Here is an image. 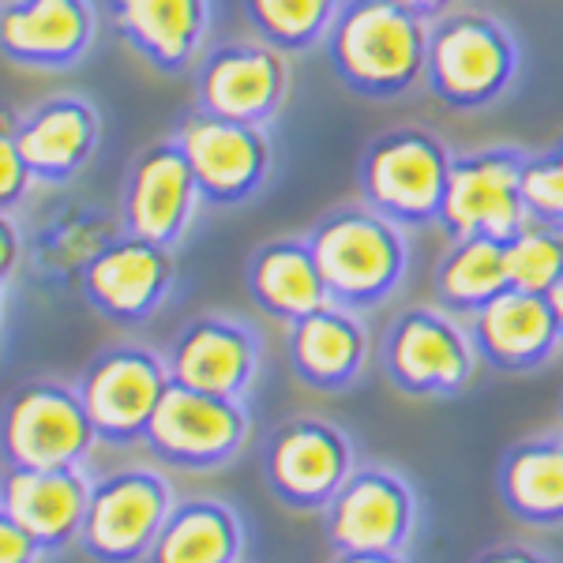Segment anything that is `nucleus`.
<instances>
[{
	"label": "nucleus",
	"mask_w": 563,
	"mask_h": 563,
	"mask_svg": "<svg viewBox=\"0 0 563 563\" xmlns=\"http://www.w3.org/2000/svg\"><path fill=\"white\" fill-rule=\"evenodd\" d=\"M395 4H402L406 12L421 15V20H440V15H448L451 8H455V0H395Z\"/></svg>",
	"instance_id": "36"
},
{
	"label": "nucleus",
	"mask_w": 563,
	"mask_h": 563,
	"mask_svg": "<svg viewBox=\"0 0 563 563\" xmlns=\"http://www.w3.org/2000/svg\"><path fill=\"white\" fill-rule=\"evenodd\" d=\"M174 488L154 470H117L90 488L84 549L98 563H140L151 556L162 526L174 515Z\"/></svg>",
	"instance_id": "6"
},
{
	"label": "nucleus",
	"mask_w": 563,
	"mask_h": 563,
	"mask_svg": "<svg viewBox=\"0 0 563 563\" xmlns=\"http://www.w3.org/2000/svg\"><path fill=\"white\" fill-rule=\"evenodd\" d=\"M519 76V45L485 12H448L429 23L424 84L451 109H488Z\"/></svg>",
	"instance_id": "3"
},
{
	"label": "nucleus",
	"mask_w": 563,
	"mask_h": 563,
	"mask_svg": "<svg viewBox=\"0 0 563 563\" xmlns=\"http://www.w3.org/2000/svg\"><path fill=\"white\" fill-rule=\"evenodd\" d=\"M368 357V331L353 308L327 305L289 323V361L316 390H342L361 376Z\"/></svg>",
	"instance_id": "23"
},
{
	"label": "nucleus",
	"mask_w": 563,
	"mask_h": 563,
	"mask_svg": "<svg viewBox=\"0 0 563 563\" xmlns=\"http://www.w3.org/2000/svg\"><path fill=\"white\" fill-rule=\"evenodd\" d=\"M4 124H12L34 180H45V185H60L71 174H79L102 135L98 109L79 95L49 98L23 117H15V109L4 106Z\"/></svg>",
	"instance_id": "19"
},
{
	"label": "nucleus",
	"mask_w": 563,
	"mask_h": 563,
	"mask_svg": "<svg viewBox=\"0 0 563 563\" xmlns=\"http://www.w3.org/2000/svg\"><path fill=\"white\" fill-rule=\"evenodd\" d=\"M95 42L90 0H4L0 49L26 68H68Z\"/></svg>",
	"instance_id": "21"
},
{
	"label": "nucleus",
	"mask_w": 563,
	"mask_h": 563,
	"mask_svg": "<svg viewBox=\"0 0 563 563\" xmlns=\"http://www.w3.org/2000/svg\"><path fill=\"white\" fill-rule=\"evenodd\" d=\"M169 384H174L169 361L143 346H117L90 361L79 379V395H84V406L98 429V440H143Z\"/></svg>",
	"instance_id": "10"
},
{
	"label": "nucleus",
	"mask_w": 563,
	"mask_h": 563,
	"mask_svg": "<svg viewBox=\"0 0 563 563\" xmlns=\"http://www.w3.org/2000/svg\"><path fill=\"white\" fill-rule=\"evenodd\" d=\"M45 556V549L23 526H15L12 519H0V563H38Z\"/></svg>",
	"instance_id": "33"
},
{
	"label": "nucleus",
	"mask_w": 563,
	"mask_h": 563,
	"mask_svg": "<svg viewBox=\"0 0 563 563\" xmlns=\"http://www.w3.org/2000/svg\"><path fill=\"white\" fill-rule=\"evenodd\" d=\"M241 549V519L222 499H177L147 563H238Z\"/></svg>",
	"instance_id": "25"
},
{
	"label": "nucleus",
	"mask_w": 563,
	"mask_h": 563,
	"mask_svg": "<svg viewBox=\"0 0 563 563\" xmlns=\"http://www.w3.org/2000/svg\"><path fill=\"white\" fill-rule=\"evenodd\" d=\"M499 496L533 526L563 522V435H538L507 451L499 466Z\"/></svg>",
	"instance_id": "26"
},
{
	"label": "nucleus",
	"mask_w": 563,
	"mask_h": 563,
	"mask_svg": "<svg viewBox=\"0 0 563 563\" xmlns=\"http://www.w3.org/2000/svg\"><path fill=\"white\" fill-rule=\"evenodd\" d=\"M323 45L334 76L353 95L387 102L424 79L429 20L395 0H350Z\"/></svg>",
	"instance_id": "1"
},
{
	"label": "nucleus",
	"mask_w": 563,
	"mask_h": 563,
	"mask_svg": "<svg viewBox=\"0 0 563 563\" xmlns=\"http://www.w3.org/2000/svg\"><path fill=\"white\" fill-rule=\"evenodd\" d=\"M522 199L533 222L563 230V140L541 154H526Z\"/></svg>",
	"instance_id": "31"
},
{
	"label": "nucleus",
	"mask_w": 563,
	"mask_h": 563,
	"mask_svg": "<svg viewBox=\"0 0 563 563\" xmlns=\"http://www.w3.org/2000/svg\"><path fill=\"white\" fill-rule=\"evenodd\" d=\"M560 413H563V406H560Z\"/></svg>",
	"instance_id": "39"
},
{
	"label": "nucleus",
	"mask_w": 563,
	"mask_h": 563,
	"mask_svg": "<svg viewBox=\"0 0 563 563\" xmlns=\"http://www.w3.org/2000/svg\"><path fill=\"white\" fill-rule=\"evenodd\" d=\"M353 470L357 466H353L350 435L334 429L331 421H316V417L278 424L267 440V455H263V477H267L271 493L282 504L305 507V511L312 507L323 511Z\"/></svg>",
	"instance_id": "12"
},
{
	"label": "nucleus",
	"mask_w": 563,
	"mask_h": 563,
	"mask_svg": "<svg viewBox=\"0 0 563 563\" xmlns=\"http://www.w3.org/2000/svg\"><path fill=\"white\" fill-rule=\"evenodd\" d=\"M387 376L390 384L417 398L459 395L474 379L481 353L474 334L462 331L448 312L410 308L390 323L387 334Z\"/></svg>",
	"instance_id": "9"
},
{
	"label": "nucleus",
	"mask_w": 563,
	"mask_h": 563,
	"mask_svg": "<svg viewBox=\"0 0 563 563\" xmlns=\"http://www.w3.org/2000/svg\"><path fill=\"white\" fill-rule=\"evenodd\" d=\"M507 286L526 294H549L563 275V230L544 222H526L504 241Z\"/></svg>",
	"instance_id": "30"
},
{
	"label": "nucleus",
	"mask_w": 563,
	"mask_h": 563,
	"mask_svg": "<svg viewBox=\"0 0 563 563\" xmlns=\"http://www.w3.org/2000/svg\"><path fill=\"white\" fill-rule=\"evenodd\" d=\"M196 90L199 109H207V113L267 129L289 95L286 53L271 42L218 45L199 65Z\"/></svg>",
	"instance_id": "14"
},
{
	"label": "nucleus",
	"mask_w": 563,
	"mask_h": 563,
	"mask_svg": "<svg viewBox=\"0 0 563 563\" xmlns=\"http://www.w3.org/2000/svg\"><path fill=\"white\" fill-rule=\"evenodd\" d=\"M249 294L275 320L297 323L334 305L316 252L308 241H271L249 263Z\"/></svg>",
	"instance_id": "24"
},
{
	"label": "nucleus",
	"mask_w": 563,
	"mask_h": 563,
	"mask_svg": "<svg viewBox=\"0 0 563 563\" xmlns=\"http://www.w3.org/2000/svg\"><path fill=\"white\" fill-rule=\"evenodd\" d=\"M34 185V174L26 166L20 143H15V132L12 124L0 121V211L12 214V207L31 192Z\"/></svg>",
	"instance_id": "32"
},
{
	"label": "nucleus",
	"mask_w": 563,
	"mask_h": 563,
	"mask_svg": "<svg viewBox=\"0 0 563 563\" xmlns=\"http://www.w3.org/2000/svg\"><path fill=\"white\" fill-rule=\"evenodd\" d=\"M177 143L207 203L238 207L271 177V140L260 124H241L196 109L177 129Z\"/></svg>",
	"instance_id": "11"
},
{
	"label": "nucleus",
	"mask_w": 563,
	"mask_h": 563,
	"mask_svg": "<svg viewBox=\"0 0 563 563\" xmlns=\"http://www.w3.org/2000/svg\"><path fill=\"white\" fill-rule=\"evenodd\" d=\"M79 286L106 320L140 323L158 312L174 289V252L166 244L121 233L90 260Z\"/></svg>",
	"instance_id": "16"
},
{
	"label": "nucleus",
	"mask_w": 563,
	"mask_h": 563,
	"mask_svg": "<svg viewBox=\"0 0 563 563\" xmlns=\"http://www.w3.org/2000/svg\"><path fill=\"white\" fill-rule=\"evenodd\" d=\"M470 334L481 361L499 372H533L563 346L549 294H526L511 286L470 316Z\"/></svg>",
	"instance_id": "18"
},
{
	"label": "nucleus",
	"mask_w": 563,
	"mask_h": 563,
	"mask_svg": "<svg viewBox=\"0 0 563 563\" xmlns=\"http://www.w3.org/2000/svg\"><path fill=\"white\" fill-rule=\"evenodd\" d=\"M249 440V413L241 398L207 395V390L169 384L154 410L143 443L169 466L214 470L225 466Z\"/></svg>",
	"instance_id": "7"
},
{
	"label": "nucleus",
	"mask_w": 563,
	"mask_h": 563,
	"mask_svg": "<svg viewBox=\"0 0 563 563\" xmlns=\"http://www.w3.org/2000/svg\"><path fill=\"white\" fill-rule=\"evenodd\" d=\"M109 4L132 49L162 71L192 65L211 31V0H109Z\"/></svg>",
	"instance_id": "22"
},
{
	"label": "nucleus",
	"mask_w": 563,
	"mask_h": 563,
	"mask_svg": "<svg viewBox=\"0 0 563 563\" xmlns=\"http://www.w3.org/2000/svg\"><path fill=\"white\" fill-rule=\"evenodd\" d=\"M199 199L203 192H199V180L180 143H151L135 154L129 180H124L121 225L132 238L174 249L192 225Z\"/></svg>",
	"instance_id": "15"
},
{
	"label": "nucleus",
	"mask_w": 563,
	"mask_h": 563,
	"mask_svg": "<svg viewBox=\"0 0 563 563\" xmlns=\"http://www.w3.org/2000/svg\"><path fill=\"white\" fill-rule=\"evenodd\" d=\"M507 289V267H504V241L474 233L459 238L443 252L435 267V297L448 312L474 316L481 305H488L496 294Z\"/></svg>",
	"instance_id": "27"
},
{
	"label": "nucleus",
	"mask_w": 563,
	"mask_h": 563,
	"mask_svg": "<svg viewBox=\"0 0 563 563\" xmlns=\"http://www.w3.org/2000/svg\"><path fill=\"white\" fill-rule=\"evenodd\" d=\"M474 563H549V560L533 549H522V544H499V549L481 552Z\"/></svg>",
	"instance_id": "34"
},
{
	"label": "nucleus",
	"mask_w": 563,
	"mask_h": 563,
	"mask_svg": "<svg viewBox=\"0 0 563 563\" xmlns=\"http://www.w3.org/2000/svg\"><path fill=\"white\" fill-rule=\"evenodd\" d=\"M455 154L429 129L398 124L368 143L357 162V188L372 211L398 225L440 222Z\"/></svg>",
	"instance_id": "4"
},
{
	"label": "nucleus",
	"mask_w": 563,
	"mask_h": 563,
	"mask_svg": "<svg viewBox=\"0 0 563 563\" xmlns=\"http://www.w3.org/2000/svg\"><path fill=\"white\" fill-rule=\"evenodd\" d=\"M334 552H402L417 522L413 493L395 470L361 466L323 507Z\"/></svg>",
	"instance_id": "13"
},
{
	"label": "nucleus",
	"mask_w": 563,
	"mask_h": 563,
	"mask_svg": "<svg viewBox=\"0 0 563 563\" xmlns=\"http://www.w3.org/2000/svg\"><path fill=\"white\" fill-rule=\"evenodd\" d=\"M121 233L124 225H117L102 211H60L42 225L38 241H34V260L45 275L84 278L90 260Z\"/></svg>",
	"instance_id": "28"
},
{
	"label": "nucleus",
	"mask_w": 563,
	"mask_h": 563,
	"mask_svg": "<svg viewBox=\"0 0 563 563\" xmlns=\"http://www.w3.org/2000/svg\"><path fill=\"white\" fill-rule=\"evenodd\" d=\"M90 488H95V481L84 474V466H4L0 519L23 526L45 552L65 549L84 533Z\"/></svg>",
	"instance_id": "17"
},
{
	"label": "nucleus",
	"mask_w": 563,
	"mask_h": 563,
	"mask_svg": "<svg viewBox=\"0 0 563 563\" xmlns=\"http://www.w3.org/2000/svg\"><path fill=\"white\" fill-rule=\"evenodd\" d=\"M0 241H4V252H0V263H4V282H12V271H15V260H20V230H15V218L4 214L0 222Z\"/></svg>",
	"instance_id": "35"
},
{
	"label": "nucleus",
	"mask_w": 563,
	"mask_h": 563,
	"mask_svg": "<svg viewBox=\"0 0 563 563\" xmlns=\"http://www.w3.org/2000/svg\"><path fill=\"white\" fill-rule=\"evenodd\" d=\"M522 166L526 154L515 147L455 154L440 211V225L451 233V241L474 233L507 241L530 222L522 199Z\"/></svg>",
	"instance_id": "8"
},
{
	"label": "nucleus",
	"mask_w": 563,
	"mask_h": 563,
	"mask_svg": "<svg viewBox=\"0 0 563 563\" xmlns=\"http://www.w3.org/2000/svg\"><path fill=\"white\" fill-rule=\"evenodd\" d=\"M346 0H244L252 31L282 53H308L327 42Z\"/></svg>",
	"instance_id": "29"
},
{
	"label": "nucleus",
	"mask_w": 563,
	"mask_h": 563,
	"mask_svg": "<svg viewBox=\"0 0 563 563\" xmlns=\"http://www.w3.org/2000/svg\"><path fill=\"white\" fill-rule=\"evenodd\" d=\"M260 372V339L238 320L199 316L169 350V376L222 398H244Z\"/></svg>",
	"instance_id": "20"
},
{
	"label": "nucleus",
	"mask_w": 563,
	"mask_h": 563,
	"mask_svg": "<svg viewBox=\"0 0 563 563\" xmlns=\"http://www.w3.org/2000/svg\"><path fill=\"white\" fill-rule=\"evenodd\" d=\"M308 244L331 289V301L353 312L387 301L410 267L402 225L372 211L368 203L323 214L308 233Z\"/></svg>",
	"instance_id": "2"
},
{
	"label": "nucleus",
	"mask_w": 563,
	"mask_h": 563,
	"mask_svg": "<svg viewBox=\"0 0 563 563\" xmlns=\"http://www.w3.org/2000/svg\"><path fill=\"white\" fill-rule=\"evenodd\" d=\"M549 305H552V312H556V320H560V331H563V275L556 278V286L549 289Z\"/></svg>",
	"instance_id": "38"
},
{
	"label": "nucleus",
	"mask_w": 563,
	"mask_h": 563,
	"mask_svg": "<svg viewBox=\"0 0 563 563\" xmlns=\"http://www.w3.org/2000/svg\"><path fill=\"white\" fill-rule=\"evenodd\" d=\"M98 440L79 387L34 379L12 390L4 410V466H84Z\"/></svg>",
	"instance_id": "5"
},
{
	"label": "nucleus",
	"mask_w": 563,
	"mask_h": 563,
	"mask_svg": "<svg viewBox=\"0 0 563 563\" xmlns=\"http://www.w3.org/2000/svg\"><path fill=\"white\" fill-rule=\"evenodd\" d=\"M334 563H406L402 552H339Z\"/></svg>",
	"instance_id": "37"
}]
</instances>
